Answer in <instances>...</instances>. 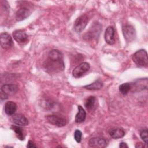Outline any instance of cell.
<instances>
[{
	"mask_svg": "<svg viewBox=\"0 0 148 148\" xmlns=\"http://www.w3.org/2000/svg\"><path fill=\"white\" fill-rule=\"evenodd\" d=\"M86 117V111L81 105H78V112L75 116V122L77 123H81L85 120Z\"/></svg>",
	"mask_w": 148,
	"mask_h": 148,
	"instance_id": "17",
	"label": "cell"
},
{
	"mask_svg": "<svg viewBox=\"0 0 148 148\" xmlns=\"http://www.w3.org/2000/svg\"><path fill=\"white\" fill-rule=\"evenodd\" d=\"M46 119L50 124L59 127H64L67 123V120L65 118L56 114L47 115L46 117Z\"/></svg>",
	"mask_w": 148,
	"mask_h": 148,
	"instance_id": "6",
	"label": "cell"
},
{
	"mask_svg": "<svg viewBox=\"0 0 148 148\" xmlns=\"http://www.w3.org/2000/svg\"><path fill=\"white\" fill-rule=\"evenodd\" d=\"M88 145L91 147L104 148L108 145V141L103 138L95 137L89 140Z\"/></svg>",
	"mask_w": 148,
	"mask_h": 148,
	"instance_id": "10",
	"label": "cell"
},
{
	"mask_svg": "<svg viewBox=\"0 0 148 148\" xmlns=\"http://www.w3.org/2000/svg\"><path fill=\"white\" fill-rule=\"evenodd\" d=\"M18 90V87L13 84H3L1 88V96H4L5 99L8 98L9 96L15 94Z\"/></svg>",
	"mask_w": 148,
	"mask_h": 148,
	"instance_id": "8",
	"label": "cell"
},
{
	"mask_svg": "<svg viewBox=\"0 0 148 148\" xmlns=\"http://www.w3.org/2000/svg\"><path fill=\"white\" fill-rule=\"evenodd\" d=\"M89 18L86 14H82L79 16L74 23V29L77 32H81L87 25Z\"/></svg>",
	"mask_w": 148,
	"mask_h": 148,
	"instance_id": "7",
	"label": "cell"
},
{
	"mask_svg": "<svg viewBox=\"0 0 148 148\" xmlns=\"http://www.w3.org/2000/svg\"><path fill=\"white\" fill-rule=\"evenodd\" d=\"M103 83L101 80H97L90 84L84 86V88L89 90H97L101 89Z\"/></svg>",
	"mask_w": 148,
	"mask_h": 148,
	"instance_id": "20",
	"label": "cell"
},
{
	"mask_svg": "<svg viewBox=\"0 0 148 148\" xmlns=\"http://www.w3.org/2000/svg\"><path fill=\"white\" fill-rule=\"evenodd\" d=\"M134 62L140 66H147L148 58L147 53L145 50L140 49L136 51L132 57Z\"/></svg>",
	"mask_w": 148,
	"mask_h": 148,
	"instance_id": "2",
	"label": "cell"
},
{
	"mask_svg": "<svg viewBox=\"0 0 148 148\" xmlns=\"http://www.w3.org/2000/svg\"><path fill=\"white\" fill-rule=\"evenodd\" d=\"M82 132L79 130H75V131L74 132V139H75V140L77 143H80L81 142V140H82Z\"/></svg>",
	"mask_w": 148,
	"mask_h": 148,
	"instance_id": "23",
	"label": "cell"
},
{
	"mask_svg": "<svg viewBox=\"0 0 148 148\" xmlns=\"http://www.w3.org/2000/svg\"><path fill=\"white\" fill-rule=\"evenodd\" d=\"M109 135L113 139H120L125 135V131L122 128H116L111 130Z\"/></svg>",
	"mask_w": 148,
	"mask_h": 148,
	"instance_id": "16",
	"label": "cell"
},
{
	"mask_svg": "<svg viewBox=\"0 0 148 148\" xmlns=\"http://www.w3.org/2000/svg\"><path fill=\"white\" fill-rule=\"evenodd\" d=\"M123 34L124 39L128 42H131L136 38V31L135 28L131 24H125L122 27Z\"/></svg>",
	"mask_w": 148,
	"mask_h": 148,
	"instance_id": "3",
	"label": "cell"
},
{
	"mask_svg": "<svg viewBox=\"0 0 148 148\" xmlns=\"http://www.w3.org/2000/svg\"><path fill=\"white\" fill-rule=\"evenodd\" d=\"M11 129L14 131L16 134V136L18 139L20 140H23L25 139V134L22 128L19 125H12L11 126Z\"/></svg>",
	"mask_w": 148,
	"mask_h": 148,
	"instance_id": "18",
	"label": "cell"
},
{
	"mask_svg": "<svg viewBox=\"0 0 148 148\" xmlns=\"http://www.w3.org/2000/svg\"><path fill=\"white\" fill-rule=\"evenodd\" d=\"M131 88V84L129 83H124L121 84L119 88V91L121 94L123 95H125L128 94V92L130 91Z\"/></svg>",
	"mask_w": 148,
	"mask_h": 148,
	"instance_id": "21",
	"label": "cell"
},
{
	"mask_svg": "<svg viewBox=\"0 0 148 148\" xmlns=\"http://www.w3.org/2000/svg\"><path fill=\"white\" fill-rule=\"evenodd\" d=\"M101 25L98 23L94 24L90 29L84 34V38L86 40H90L96 39L99 36L101 31Z\"/></svg>",
	"mask_w": 148,
	"mask_h": 148,
	"instance_id": "4",
	"label": "cell"
},
{
	"mask_svg": "<svg viewBox=\"0 0 148 148\" xmlns=\"http://www.w3.org/2000/svg\"><path fill=\"white\" fill-rule=\"evenodd\" d=\"M144 80L143 79H140V80H138L136 83L134 84L135 85V88L136 89H138V91L139 90L140 88H142V90L143 89V87H144V85H143V82Z\"/></svg>",
	"mask_w": 148,
	"mask_h": 148,
	"instance_id": "24",
	"label": "cell"
},
{
	"mask_svg": "<svg viewBox=\"0 0 148 148\" xmlns=\"http://www.w3.org/2000/svg\"><path fill=\"white\" fill-rule=\"evenodd\" d=\"M30 14L29 10L26 8L19 9L16 13V19L17 21H22L27 18Z\"/></svg>",
	"mask_w": 148,
	"mask_h": 148,
	"instance_id": "14",
	"label": "cell"
},
{
	"mask_svg": "<svg viewBox=\"0 0 148 148\" xmlns=\"http://www.w3.org/2000/svg\"><path fill=\"white\" fill-rule=\"evenodd\" d=\"M90 69V65L89 63L84 62L76 66L72 71V75L76 78H79L82 77L86 74Z\"/></svg>",
	"mask_w": 148,
	"mask_h": 148,
	"instance_id": "5",
	"label": "cell"
},
{
	"mask_svg": "<svg viewBox=\"0 0 148 148\" xmlns=\"http://www.w3.org/2000/svg\"><path fill=\"white\" fill-rule=\"evenodd\" d=\"M27 147H28V148H31V147H36V146L35 145V143L31 140H29L28 142V143H27Z\"/></svg>",
	"mask_w": 148,
	"mask_h": 148,
	"instance_id": "25",
	"label": "cell"
},
{
	"mask_svg": "<svg viewBox=\"0 0 148 148\" xmlns=\"http://www.w3.org/2000/svg\"><path fill=\"white\" fill-rule=\"evenodd\" d=\"M119 147H121V148H125V147L128 148V146L127 145V144L125 142H121V143H120Z\"/></svg>",
	"mask_w": 148,
	"mask_h": 148,
	"instance_id": "26",
	"label": "cell"
},
{
	"mask_svg": "<svg viewBox=\"0 0 148 148\" xmlns=\"http://www.w3.org/2000/svg\"><path fill=\"white\" fill-rule=\"evenodd\" d=\"M135 147H144V145H143V144H142V143L139 142V143H136Z\"/></svg>",
	"mask_w": 148,
	"mask_h": 148,
	"instance_id": "27",
	"label": "cell"
},
{
	"mask_svg": "<svg viewBox=\"0 0 148 148\" xmlns=\"http://www.w3.org/2000/svg\"><path fill=\"white\" fill-rule=\"evenodd\" d=\"M0 43L1 47L4 49H10L14 45L12 37L6 32L1 34Z\"/></svg>",
	"mask_w": 148,
	"mask_h": 148,
	"instance_id": "9",
	"label": "cell"
},
{
	"mask_svg": "<svg viewBox=\"0 0 148 148\" xmlns=\"http://www.w3.org/2000/svg\"><path fill=\"white\" fill-rule=\"evenodd\" d=\"M140 136L146 145L148 144V131L147 129H143L140 132Z\"/></svg>",
	"mask_w": 148,
	"mask_h": 148,
	"instance_id": "22",
	"label": "cell"
},
{
	"mask_svg": "<svg viewBox=\"0 0 148 148\" xmlns=\"http://www.w3.org/2000/svg\"><path fill=\"white\" fill-rule=\"evenodd\" d=\"M96 98L94 96H90L86 98L84 102V106L87 110H93L95 107Z\"/></svg>",
	"mask_w": 148,
	"mask_h": 148,
	"instance_id": "19",
	"label": "cell"
},
{
	"mask_svg": "<svg viewBox=\"0 0 148 148\" xmlns=\"http://www.w3.org/2000/svg\"><path fill=\"white\" fill-rule=\"evenodd\" d=\"M45 69L49 73H58L65 68L63 55L57 49L49 51L46 60L43 63Z\"/></svg>",
	"mask_w": 148,
	"mask_h": 148,
	"instance_id": "1",
	"label": "cell"
},
{
	"mask_svg": "<svg viewBox=\"0 0 148 148\" xmlns=\"http://www.w3.org/2000/svg\"><path fill=\"white\" fill-rule=\"evenodd\" d=\"M12 122L17 125L19 126H26L28 124V120L21 114H17L12 117Z\"/></svg>",
	"mask_w": 148,
	"mask_h": 148,
	"instance_id": "13",
	"label": "cell"
},
{
	"mask_svg": "<svg viewBox=\"0 0 148 148\" xmlns=\"http://www.w3.org/2000/svg\"><path fill=\"white\" fill-rule=\"evenodd\" d=\"M114 32V29L112 26H109L105 30L104 35L105 40L106 42L110 45H113L115 42Z\"/></svg>",
	"mask_w": 148,
	"mask_h": 148,
	"instance_id": "12",
	"label": "cell"
},
{
	"mask_svg": "<svg viewBox=\"0 0 148 148\" xmlns=\"http://www.w3.org/2000/svg\"><path fill=\"white\" fill-rule=\"evenodd\" d=\"M14 39L19 43H24L28 42V36L25 31L23 29L16 30L13 32Z\"/></svg>",
	"mask_w": 148,
	"mask_h": 148,
	"instance_id": "11",
	"label": "cell"
},
{
	"mask_svg": "<svg viewBox=\"0 0 148 148\" xmlns=\"http://www.w3.org/2000/svg\"><path fill=\"white\" fill-rule=\"evenodd\" d=\"M17 110V105L13 101H8L5 105V112L8 116H12L14 114Z\"/></svg>",
	"mask_w": 148,
	"mask_h": 148,
	"instance_id": "15",
	"label": "cell"
}]
</instances>
